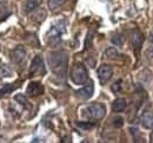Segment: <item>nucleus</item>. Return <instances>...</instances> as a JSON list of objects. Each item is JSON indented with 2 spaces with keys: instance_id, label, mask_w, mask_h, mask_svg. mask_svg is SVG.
I'll return each instance as SVG.
<instances>
[{
  "instance_id": "nucleus-1",
  "label": "nucleus",
  "mask_w": 153,
  "mask_h": 143,
  "mask_svg": "<svg viewBox=\"0 0 153 143\" xmlns=\"http://www.w3.org/2000/svg\"><path fill=\"white\" fill-rule=\"evenodd\" d=\"M48 64L52 72L59 77L65 78L68 67V56L65 51H54L48 56Z\"/></svg>"
},
{
  "instance_id": "nucleus-6",
  "label": "nucleus",
  "mask_w": 153,
  "mask_h": 143,
  "mask_svg": "<svg viewBox=\"0 0 153 143\" xmlns=\"http://www.w3.org/2000/svg\"><path fill=\"white\" fill-rule=\"evenodd\" d=\"M97 73H98V78H99L100 83H101V84H105L106 82H108L110 78L112 77L113 70H112V67H111L110 65L104 64V65H101V66L98 69Z\"/></svg>"
},
{
  "instance_id": "nucleus-2",
  "label": "nucleus",
  "mask_w": 153,
  "mask_h": 143,
  "mask_svg": "<svg viewBox=\"0 0 153 143\" xmlns=\"http://www.w3.org/2000/svg\"><path fill=\"white\" fill-rule=\"evenodd\" d=\"M71 79L76 85H82L88 81V71L85 65L78 63L72 67L71 71Z\"/></svg>"
},
{
  "instance_id": "nucleus-13",
  "label": "nucleus",
  "mask_w": 153,
  "mask_h": 143,
  "mask_svg": "<svg viewBox=\"0 0 153 143\" xmlns=\"http://www.w3.org/2000/svg\"><path fill=\"white\" fill-rule=\"evenodd\" d=\"M38 6L39 0H26V2L24 5V11H25V13H31L36 8H38Z\"/></svg>"
},
{
  "instance_id": "nucleus-12",
  "label": "nucleus",
  "mask_w": 153,
  "mask_h": 143,
  "mask_svg": "<svg viewBox=\"0 0 153 143\" xmlns=\"http://www.w3.org/2000/svg\"><path fill=\"white\" fill-rule=\"evenodd\" d=\"M127 102L125 98H117L114 102L112 103V110L114 112H121L126 109Z\"/></svg>"
},
{
  "instance_id": "nucleus-16",
  "label": "nucleus",
  "mask_w": 153,
  "mask_h": 143,
  "mask_svg": "<svg viewBox=\"0 0 153 143\" xmlns=\"http://www.w3.org/2000/svg\"><path fill=\"white\" fill-rule=\"evenodd\" d=\"M112 124L114 125L115 128H121L124 125V118L121 116H115L112 118Z\"/></svg>"
},
{
  "instance_id": "nucleus-4",
  "label": "nucleus",
  "mask_w": 153,
  "mask_h": 143,
  "mask_svg": "<svg viewBox=\"0 0 153 143\" xmlns=\"http://www.w3.org/2000/svg\"><path fill=\"white\" fill-rule=\"evenodd\" d=\"M86 111L88 112V117H91L92 120H101L106 115V108L101 103L90 104L86 108Z\"/></svg>"
},
{
  "instance_id": "nucleus-15",
  "label": "nucleus",
  "mask_w": 153,
  "mask_h": 143,
  "mask_svg": "<svg viewBox=\"0 0 153 143\" xmlns=\"http://www.w3.org/2000/svg\"><path fill=\"white\" fill-rule=\"evenodd\" d=\"M14 100L19 103L20 105H22V108H28V101L26 98V96H24L22 94H18L14 96Z\"/></svg>"
},
{
  "instance_id": "nucleus-5",
  "label": "nucleus",
  "mask_w": 153,
  "mask_h": 143,
  "mask_svg": "<svg viewBox=\"0 0 153 143\" xmlns=\"http://www.w3.org/2000/svg\"><path fill=\"white\" fill-rule=\"evenodd\" d=\"M30 73L31 76H44L46 73V67L41 56H36L33 58L30 67Z\"/></svg>"
},
{
  "instance_id": "nucleus-14",
  "label": "nucleus",
  "mask_w": 153,
  "mask_h": 143,
  "mask_svg": "<svg viewBox=\"0 0 153 143\" xmlns=\"http://www.w3.org/2000/svg\"><path fill=\"white\" fill-rule=\"evenodd\" d=\"M67 0H48V8L51 10V11H57L59 10L65 2H66Z\"/></svg>"
},
{
  "instance_id": "nucleus-19",
  "label": "nucleus",
  "mask_w": 153,
  "mask_h": 143,
  "mask_svg": "<svg viewBox=\"0 0 153 143\" xmlns=\"http://www.w3.org/2000/svg\"><path fill=\"white\" fill-rule=\"evenodd\" d=\"M105 56L106 57H115V56H118V51L115 50L114 47H110V49H107L105 51Z\"/></svg>"
},
{
  "instance_id": "nucleus-9",
  "label": "nucleus",
  "mask_w": 153,
  "mask_h": 143,
  "mask_svg": "<svg viewBox=\"0 0 153 143\" xmlns=\"http://www.w3.org/2000/svg\"><path fill=\"white\" fill-rule=\"evenodd\" d=\"M44 91V86L38 82H31L26 89V94L31 97H36L38 95H41Z\"/></svg>"
},
{
  "instance_id": "nucleus-21",
  "label": "nucleus",
  "mask_w": 153,
  "mask_h": 143,
  "mask_svg": "<svg viewBox=\"0 0 153 143\" xmlns=\"http://www.w3.org/2000/svg\"><path fill=\"white\" fill-rule=\"evenodd\" d=\"M151 142H153V131H152V134H151Z\"/></svg>"
},
{
  "instance_id": "nucleus-20",
  "label": "nucleus",
  "mask_w": 153,
  "mask_h": 143,
  "mask_svg": "<svg viewBox=\"0 0 153 143\" xmlns=\"http://www.w3.org/2000/svg\"><path fill=\"white\" fill-rule=\"evenodd\" d=\"M120 89H121V81H118V82H115L114 84L112 85V90H113L114 92H118Z\"/></svg>"
},
{
  "instance_id": "nucleus-17",
  "label": "nucleus",
  "mask_w": 153,
  "mask_h": 143,
  "mask_svg": "<svg viewBox=\"0 0 153 143\" xmlns=\"http://www.w3.org/2000/svg\"><path fill=\"white\" fill-rule=\"evenodd\" d=\"M76 125H78L79 128L84 129V130H90V129H92V128L94 127L93 123H88V122H78Z\"/></svg>"
},
{
  "instance_id": "nucleus-18",
  "label": "nucleus",
  "mask_w": 153,
  "mask_h": 143,
  "mask_svg": "<svg viewBox=\"0 0 153 143\" xmlns=\"http://www.w3.org/2000/svg\"><path fill=\"white\" fill-rule=\"evenodd\" d=\"M14 89H16V86H12V85H10V84H6V86L2 88V89L0 90V96H2V95H7L8 92H11V91L14 90Z\"/></svg>"
},
{
  "instance_id": "nucleus-8",
  "label": "nucleus",
  "mask_w": 153,
  "mask_h": 143,
  "mask_svg": "<svg viewBox=\"0 0 153 143\" xmlns=\"http://www.w3.org/2000/svg\"><path fill=\"white\" fill-rule=\"evenodd\" d=\"M11 58H12L13 63L20 64L21 61H25V58H26V50H25L22 46H17V47L12 51V53H11Z\"/></svg>"
},
{
  "instance_id": "nucleus-7",
  "label": "nucleus",
  "mask_w": 153,
  "mask_h": 143,
  "mask_svg": "<svg viewBox=\"0 0 153 143\" xmlns=\"http://www.w3.org/2000/svg\"><path fill=\"white\" fill-rule=\"evenodd\" d=\"M93 91H94V85L93 83L90 82L88 84H86L84 88H81L80 90L76 91V96L81 100H88L92 97L93 95Z\"/></svg>"
},
{
  "instance_id": "nucleus-22",
  "label": "nucleus",
  "mask_w": 153,
  "mask_h": 143,
  "mask_svg": "<svg viewBox=\"0 0 153 143\" xmlns=\"http://www.w3.org/2000/svg\"><path fill=\"white\" fill-rule=\"evenodd\" d=\"M1 1H2V0H0V2H1Z\"/></svg>"
},
{
  "instance_id": "nucleus-3",
  "label": "nucleus",
  "mask_w": 153,
  "mask_h": 143,
  "mask_svg": "<svg viewBox=\"0 0 153 143\" xmlns=\"http://www.w3.org/2000/svg\"><path fill=\"white\" fill-rule=\"evenodd\" d=\"M65 32V26H64V24L62 22H58L57 25H54V26H52V28L48 31V33H47V43L50 44V45H53V46H56L58 45L60 40H61V34Z\"/></svg>"
},
{
  "instance_id": "nucleus-10",
  "label": "nucleus",
  "mask_w": 153,
  "mask_h": 143,
  "mask_svg": "<svg viewBox=\"0 0 153 143\" xmlns=\"http://www.w3.org/2000/svg\"><path fill=\"white\" fill-rule=\"evenodd\" d=\"M144 34L139 31V30H134L132 31V34H131V41H132V45L134 46V50L138 52V50H140L143 43H144Z\"/></svg>"
},
{
  "instance_id": "nucleus-11",
  "label": "nucleus",
  "mask_w": 153,
  "mask_h": 143,
  "mask_svg": "<svg viewBox=\"0 0 153 143\" xmlns=\"http://www.w3.org/2000/svg\"><path fill=\"white\" fill-rule=\"evenodd\" d=\"M140 122L141 125L145 129H153V112L152 111H144L141 117H140Z\"/></svg>"
}]
</instances>
